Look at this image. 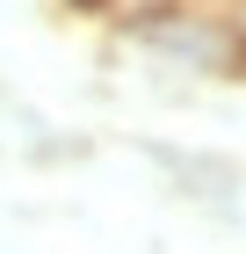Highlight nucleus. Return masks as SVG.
I'll use <instances>...</instances> for the list:
<instances>
[{"label":"nucleus","mask_w":246,"mask_h":254,"mask_svg":"<svg viewBox=\"0 0 246 254\" xmlns=\"http://www.w3.org/2000/svg\"><path fill=\"white\" fill-rule=\"evenodd\" d=\"M123 37L159 59L167 73L189 80H246V51L239 29L225 22L217 0H145V7H123Z\"/></svg>","instance_id":"obj_1"}]
</instances>
